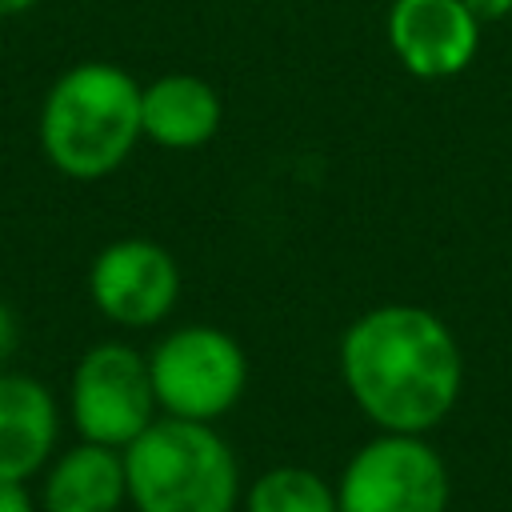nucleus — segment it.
Returning a JSON list of instances; mask_svg holds the SVG:
<instances>
[{
	"label": "nucleus",
	"instance_id": "1",
	"mask_svg": "<svg viewBox=\"0 0 512 512\" xmlns=\"http://www.w3.org/2000/svg\"><path fill=\"white\" fill-rule=\"evenodd\" d=\"M340 376L384 432H428L460 396V348L448 324L416 304H380L340 340Z\"/></svg>",
	"mask_w": 512,
	"mask_h": 512
},
{
	"label": "nucleus",
	"instance_id": "2",
	"mask_svg": "<svg viewBox=\"0 0 512 512\" xmlns=\"http://www.w3.org/2000/svg\"><path fill=\"white\" fill-rule=\"evenodd\" d=\"M140 136V84L108 60L72 64L40 104V148L72 180L112 176Z\"/></svg>",
	"mask_w": 512,
	"mask_h": 512
},
{
	"label": "nucleus",
	"instance_id": "3",
	"mask_svg": "<svg viewBox=\"0 0 512 512\" xmlns=\"http://www.w3.org/2000/svg\"><path fill=\"white\" fill-rule=\"evenodd\" d=\"M124 476L136 512H232L240 500L236 456L204 420H152L124 448Z\"/></svg>",
	"mask_w": 512,
	"mask_h": 512
},
{
	"label": "nucleus",
	"instance_id": "4",
	"mask_svg": "<svg viewBox=\"0 0 512 512\" xmlns=\"http://www.w3.org/2000/svg\"><path fill=\"white\" fill-rule=\"evenodd\" d=\"M156 404L164 416L180 420H216L224 416L248 380L240 344L212 324H188L168 332L148 356Z\"/></svg>",
	"mask_w": 512,
	"mask_h": 512
},
{
	"label": "nucleus",
	"instance_id": "5",
	"mask_svg": "<svg viewBox=\"0 0 512 512\" xmlns=\"http://www.w3.org/2000/svg\"><path fill=\"white\" fill-rule=\"evenodd\" d=\"M68 408L80 440L124 452L156 420V408H160L148 360L120 340L92 344L76 360Z\"/></svg>",
	"mask_w": 512,
	"mask_h": 512
},
{
	"label": "nucleus",
	"instance_id": "6",
	"mask_svg": "<svg viewBox=\"0 0 512 512\" xmlns=\"http://www.w3.org/2000/svg\"><path fill=\"white\" fill-rule=\"evenodd\" d=\"M340 512H448V468L412 432L368 440L336 484Z\"/></svg>",
	"mask_w": 512,
	"mask_h": 512
},
{
	"label": "nucleus",
	"instance_id": "7",
	"mask_svg": "<svg viewBox=\"0 0 512 512\" xmlns=\"http://www.w3.org/2000/svg\"><path fill=\"white\" fill-rule=\"evenodd\" d=\"M88 292L96 312L112 324L148 328L172 312L180 296V268L156 240L124 236L96 252L88 268Z\"/></svg>",
	"mask_w": 512,
	"mask_h": 512
},
{
	"label": "nucleus",
	"instance_id": "8",
	"mask_svg": "<svg viewBox=\"0 0 512 512\" xmlns=\"http://www.w3.org/2000/svg\"><path fill=\"white\" fill-rule=\"evenodd\" d=\"M388 44L420 80H448L464 72L480 44V20L464 0H392Z\"/></svg>",
	"mask_w": 512,
	"mask_h": 512
},
{
	"label": "nucleus",
	"instance_id": "9",
	"mask_svg": "<svg viewBox=\"0 0 512 512\" xmlns=\"http://www.w3.org/2000/svg\"><path fill=\"white\" fill-rule=\"evenodd\" d=\"M60 432V412L52 392L24 372L0 368V480L36 476Z\"/></svg>",
	"mask_w": 512,
	"mask_h": 512
},
{
	"label": "nucleus",
	"instance_id": "10",
	"mask_svg": "<svg viewBox=\"0 0 512 512\" xmlns=\"http://www.w3.org/2000/svg\"><path fill=\"white\" fill-rule=\"evenodd\" d=\"M220 120L224 104L216 88L192 72H168L140 88V132L160 148H200L220 132Z\"/></svg>",
	"mask_w": 512,
	"mask_h": 512
},
{
	"label": "nucleus",
	"instance_id": "11",
	"mask_svg": "<svg viewBox=\"0 0 512 512\" xmlns=\"http://www.w3.org/2000/svg\"><path fill=\"white\" fill-rule=\"evenodd\" d=\"M40 496L44 512H116L128 500L124 452L80 440L48 464Z\"/></svg>",
	"mask_w": 512,
	"mask_h": 512
},
{
	"label": "nucleus",
	"instance_id": "12",
	"mask_svg": "<svg viewBox=\"0 0 512 512\" xmlns=\"http://www.w3.org/2000/svg\"><path fill=\"white\" fill-rule=\"evenodd\" d=\"M248 512H340L336 488L300 464H280L268 468L252 488H248Z\"/></svg>",
	"mask_w": 512,
	"mask_h": 512
},
{
	"label": "nucleus",
	"instance_id": "13",
	"mask_svg": "<svg viewBox=\"0 0 512 512\" xmlns=\"http://www.w3.org/2000/svg\"><path fill=\"white\" fill-rule=\"evenodd\" d=\"M0 512H36L24 480H0Z\"/></svg>",
	"mask_w": 512,
	"mask_h": 512
},
{
	"label": "nucleus",
	"instance_id": "14",
	"mask_svg": "<svg viewBox=\"0 0 512 512\" xmlns=\"http://www.w3.org/2000/svg\"><path fill=\"white\" fill-rule=\"evenodd\" d=\"M16 344H20V328H16V316H12V308L0 300V368L12 360Z\"/></svg>",
	"mask_w": 512,
	"mask_h": 512
},
{
	"label": "nucleus",
	"instance_id": "15",
	"mask_svg": "<svg viewBox=\"0 0 512 512\" xmlns=\"http://www.w3.org/2000/svg\"><path fill=\"white\" fill-rule=\"evenodd\" d=\"M464 8L484 24V20H500L512 12V0H464Z\"/></svg>",
	"mask_w": 512,
	"mask_h": 512
},
{
	"label": "nucleus",
	"instance_id": "16",
	"mask_svg": "<svg viewBox=\"0 0 512 512\" xmlns=\"http://www.w3.org/2000/svg\"><path fill=\"white\" fill-rule=\"evenodd\" d=\"M40 0H0V16H24V12H32Z\"/></svg>",
	"mask_w": 512,
	"mask_h": 512
}]
</instances>
